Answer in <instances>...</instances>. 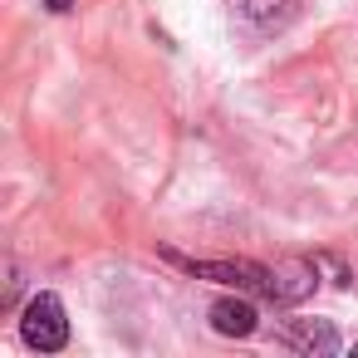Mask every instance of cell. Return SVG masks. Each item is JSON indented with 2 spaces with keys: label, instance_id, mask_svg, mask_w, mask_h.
Listing matches in <instances>:
<instances>
[{
  "label": "cell",
  "instance_id": "1",
  "mask_svg": "<svg viewBox=\"0 0 358 358\" xmlns=\"http://www.w3.org/2000/svg\"><path fill=\"white\" fill-rule=\"evenodd\" d=\"M162 260L182 265L192 280H211V285H231L241 294L275 299V265H260V260H206V255H182L172 245H162Z\"/></svg>",
  "mask_w": 358,
  "mask_h": 358
},
{
  "label": "cell",
  "instance_id": "2",
  "mask_svg": "<svg viewBox=\"0 0 358 358\" xmlns=\"http://www.w3.org/2000/svg\"><path fill=\"white\" fill-rule=\"evenodd\" d=\"M20 338L35 348V353H59L69 343V314H64V299L40 289L25 299L20 309Z\"/></svg>",
  "mask_w": 358,
  "mask_h": 358
},
{
  "label": "cell",
  "instance_id": "3",
  "mask_svg": "<svg viewBox=\"0 0 358 358\" xmlns=\"http://www.w3.org/2000/svg\"><path fill=\"white\" fill-rule=\"evenodd\" d=\"M280 343H289L299 353H338L343 348L334 319H285L280 324Z\"/></svg>",
  "mask_w": 358,
  "mask_h": 358
},
{
  "label": "cell",
  "instance_id": "4",
  "mask_svg": "<svg viewBox=\"0 0 358 358\" xmlns=\"http://www.w3.org/2000/svg\"><path fill=\"white\" fill-rule=\"evenodd\" d=\"M211 329L226 334V338H250L260 329V314H255V304L245 294H226V299L211 304Z\"/></svg>",
  "mask_w": 358,
  "mask_h": 358
},
{
  "label": "cell",
  "instance_id": "5",
  "mask_svg": "<svg viewBox=\"0 0 358 358\" xmlns=\"http://www.w3.org/2000/svg\"><path fill=\"white\" fill-rule=\"evenodd\" d=\"M231 6H236V15H241L250 30H260V35H275V30H285V25L294 20L299 0H231Z\"/></svg>",
  "mask_w": 358,
  "mask_h": 358
},
{
  "label": "cell",
  "instance_id": "6",
  "mask_svg": "<svg viewBox=\"0 0 358 358\" xmlns=\"http://www.w3.org/2000/svg\"><path fill=\"white\" fill-rule=\"evenodd\" d=\"M0 280H6V285H0V314H10L15 299H20V285H25V280H20V265H15L10 255H6V265H0Z\"/></svg>",
  "mask_w": 358,
  "mask_h": 358
},
{
  "label": "cell",
  "instance_id": "7",
  "mask_svg": "<svg viewBox=\"0 0 358 358\" xmlns=\"http://www.w3.org/2000/svg\"><path fill=\"white\" fill-rule=\"evenodd\" d=\"M69 6H74V0H45V10H55V15H64Z\"/></svg>",
  "mask_w": 358,
  "mask_h": 358
},
{
  "label": "cell",
  "instance_id": "8",
  "mask_svg": "<svg viewBox=\"0 0 358 358\" xmlns=\"http://www.w3.org/2000/svg\"><path fill=\"white\" fill-rule=\"evenodd\" d=\"M353 353H358V338H353Z\"/></svg>",
  "mask_w": 358,
  "mask_h": 358
}]
</instances>
